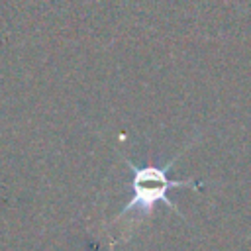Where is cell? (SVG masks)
Listing matches in <instances>:
<instances>
[{"mask_svg":"<svg viewBox=\"0 0 251 251\" xmlns=\"http://www.w3.org/2000/svg\"><path fill=\"white\" fill-rule=\"evenodd\" d=\"M175 161H176V157L173 161H169L163 169H157V167L139 169L133 163H129V167L133 171V198L129 200V204L124 206V210L120 212L118 218H122L127 212H137L139 216H151L157 202H163L167 208L176 212V206L169 200L167 192L173 186H194V188H198V184L194 180H171L167 173L175 165Z\"/></svg>","mask_w":251,"mask_h":251,"instance_id":"1","label":"cell"}]
</instances>
